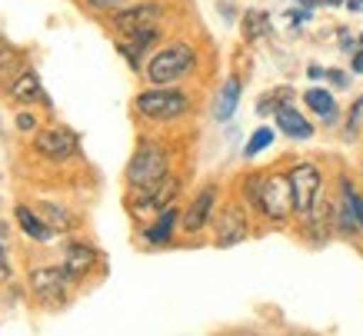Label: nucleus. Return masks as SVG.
Instances as JSON below:
<instances>
[{"instance_id": "16", "label": "nucleus", "mask_w": 363, "mask_h": 336, "mask_svg": "<svg viewBox=\"0 0 363 336\" xmlns=\"http://www.w3.org/2000/svg\"><path fill=\"white\" fill-rule=\"evenodd\" d=\"M177 217H180V213H177L174 206H164V210L157 213V223L147 230V240L157 243V247H160V243H170V233H174V227H177Z\"/></svg>"}, {"instance_id": "23", "label": "nucleus", "mask_w": 363, "mask_h": 336, "mask_svg": "<svg viewBox=\"0 0 363 336\" xmlns=\"http://www.w3.org/2000/svg\"><path fill=\"white\" fill-rule=\"evenodd\" d=\"M87 7H94V11H113V7H121V4H127V0H84Z\"/></svg>"}, {"instance_id": "3", "label": "nucleus", "mask_w": 363, "mask_h": 336, "mask_svg": "<svg viewBox=\"0 0 363 336\" xmlns=\"http://www.w3.org/2000/svg\"><path fill=\"white\" fill-rule=\"evenodd\" d=\"M167 163H170V157H167L164 147L143 143V147H137V153L130 157V163H127V180H130L133 186L157 184V180H164L167 177Z\"/></svg>"}, {"instance_id": "15", "label": "nucleus", "mask_w": 363, "mask_h": 336, "mask_svg": "<svg viewBox=\"0 0 363 336\" xmlns=\"http://www.w3.org/2000/svg\"><path fill=\"white\" fill-rule=\"evenodd\" d=\"M11 97L21 100V103H33V100H47L44 90H40V80H37V74H17L11 84Z\"/></svg>"}, {"instance_id": "24", "label": "nucleus", "mask_w": 363, "mask_h": 336, "mask_svg": "<svg viewBox=\"0 0 363 336\" xmlns=\"http://www.w3.org/2000/svg\"><path fill=\"white\" fill-rule=\"evenodd\" d=\"M11 276V260H7V250L0 243V280H7Z\"/></svg>"}, {"instance_id": "21", "label": "nucleus", "mask_w": 363, "mask_h": 336, "mask_svg": "<svg viewBox=\"0 0 363 336\" xmlns=\"http://www.w3.org/2000/svg\"><path fill=\"white\" fill-rule=\"evenodd\" d=\"M270 140H274V130H270V127H260V130L250 137V143H247V157H257L264 147H270Z\"/></svg>"}, {"instance_id": "31", "label": "nucleus", "mask_w": 363, "mask_h": 336, "mask_svg": "<svg viewBox=\"0 0 363 336\" xmlns=\"http://www.w3.org/2000/svg\"><path fill=\"white\" fill-rule=\"evenodd\" d=\"M360 47H363V40H360Z\"/></svg>"}, {"instance_id": "11", "label": "nucleus", "mask_w": 363, "mask_h": 336, "mask_svg": "<svg viewBox=\"0 0 363 336\" xmlns=\"http://www.w3.org/2000/svg\"><path fill=\"white\" fill-rule=\"evenodd\" d=\"M210 217H213V186H203L200 196L190 203L187 213H184V230H187V233H197V230H203L210 223Z\"/></svg>"}, {"instance_id": "17", "label": "nucleus", "mask_w": 363, "mask_h": 336, "mask_svg": "<svg viewBox=\"0 0 363 336\" xmlns=\"http://www.w3.org/2000/svg\"><path fill=\"white\" fill-rule=\"evenodd\" d=\"M237 100H240V80L237 77H230L227 84H223L220 90V97H217V120H230L233 117V110H237Z\"/></svg>"}, {"instance_id": "10", "label": "nucleus", "mask_w": 363, "mask_h": 336, "mask_svg": "<svg viewBox=\"0 0 363 336\" xmlns=\"http://www.w3.org/2000/svg\"><path fill=\"white\" fill-rule=\"evenodd\" d=\"M247 240V220L237 206H227L217 220V247H237Z\"/></svg>"}, {"instance_id": "12", "label": "nucleus", "mask_w": 363, "mask_h": 336, "mask_svg": "<svg viewBox=\"0 0 363 336\" xmlns=\"http://www.w3.org/2000/svg\"><path fill=\"white\" fill-rule=\"evenodd\" d=\"M97 263V253L87 247V243H67L64 247V270L77 280V276H84V273L90 270Z\"/></svg>"}, {"instance_id": "2", "label": "nucleus", "mask_w": 363, "mask_h": 336, "mask_svg": "<svg viewBox=\"0 0 363 336\" xmlns=\"http://www.w3.org/2000/svg\"><path fill=\"white\" fill-rule=\"evenodd\" d=\"M190 67H194V50H190L187 44H170L150 57L147 77H150V84H160V87H164V84L180 80Z\"/></svg>"}, {"instance_id": "19", "label": "nucleus", "mask_w": 363, "mask_h": 336, "mask_svg": "<svg viewBox=\"0 0 363 336\" xmlns=\"http://www.w3.org/2000/svg\"><path fill=\"white\" fill-rule=\"evenodd\" d=\"M40 213H44V220L54 227V233H64V230L74 227V217L67 213L64 206H54V203H40Z\"/></svg>"}, {"instance_id": "9", "label": "nucleus", "mask_w": 363, "mask_h": 336, "mask_svg": "<svg viewBox=\"0 0 363 336\" xmlns=\"http://www.w3.org/2000/svg\"><path fill=\"white\" fill-rule=\"evenodd\" d=\"M177 180H157V184H147V186H137V200H133V206L137 210H164L170 200L177 196Z\"/></svg>"}, {"instance_id": "13", "label": "nucleus", "mask_w": 363, "mask_h": 336, "mask_svg": "<svg viewBox=\"0 0 363 336\" xmlns=\"http://www.w3.org/2000/svg\"><path fill=\"white\" fill-rule=\"evenodd\" d=\"M277 127L286 133V137H294V140H310L313 137V127H310L307 120H303V113L294 107H277Z\"/></svg>"}, {"instance_id": "30", "label": "nucleus", "mask_w": 363, "mask_h": 336, "mask_svg": "<svg viewBox=\"0 0 363 336\" xmlns=\"http://www.w3.org/2000/svg\"><path fill=\"white\" fill-rule=\"evenodd\" d=\"M297 4H307V7H313V0H297Z\"/></svg>"}, {"instance_id": "20", "label": "nucleus", "mask_w": 363, "mask_h": 336, "mask_svg": "<svg viewBox=\"0 0 363 336\" xmlns=\"http://www.w3.org/2000/svg\"><path fill=\"white\" fill-rule=\"evenodd\" d=\"M270 30V17L260 11H250L247 17H243V33H247V40H257L260 33Z\"/></svg>"}, {"instance_id": "22", "label": "nucleus", "mask_w": 363, "mask_h": 336, "mask_svg": "<svg viewBox=\"0 0 363 336\" xmlns=\"http://www.w3.org/2000/svg\"><path fill=\"white\" fill-rule=\"evenodd\" d=\"M343 203L350 206V210H353V217H357V223L363 227V200L357 196V190H353V186L347 184V180H343Z\"/></svg>"}, {"instance_id": "14", "label": "nucleus", "mask_w": 363, "mask_h": 336, "mask_svg": "<svg viewBox=\"0 0 363 336\" xmlns=\"http://www.w3.org/2000/svg\"><path fill=\"white\" fill-rule=\"evenodd\" d=\"M17 223H21L23 233L33 237L37 243H47V240L54 237V227H50L44 217H37V210H30V206H17Z\"/></svg>"}, {"instance_id": "8", "label": "nucleus", "mask_w": 363, "mask_h": 336, "mask_svg": "<svg viewBox=\"0 0 363 336\" xmlns=\"http://www.w3.org/2000/svg\"><path fill=\"white\" fill-rule=\"evenodd\" d=\"M74 280L70 273L60 267H40V270H33L30 273V290L37 293V296H44V300H57V296H64L67 290V283Z\"/></svg>"}, {"instance_id": "25", "label": "nucleus", "mask_w": 363, "mask_h": 336, "mask_svg": "<svg viewBox=\"0 0 363 336\" xmlns=\"http://www.w3.org/2000/svg\"><path fill=\"white\" fill-rule=\"evenodd\" d=\"M17 127H21V130H33V127H37V120H33L30 113H21V117H17Z\"/></svg>"}, {"instance_id": "29", "label": "nucleus", "mask_w": 363, "mask_h": 336, "mask_svg": "<svg viewBox=\"0 0 363 336\" xmlns=\"http://www.w3.org/2000/svg\"><path fill=\"white\" fill-rule=\"evenodd\" d=\"M347 7L350 11H363V0H347Z\"/></svg>"}, {"instance_id": "28", "label": "nucleus", "mask_w": 363, "mask_h": 336, "mask_svg": "<svg viewBox=\"0 0 363 336\" xmlns=\"http://www.w3.org/2000/svg\"><path fill=\"white\" fill-rule=\"evenodd\" d=\"M327 77H330L333 84H340V87H343V74H340V70H330V74H327Z\"/></svg>"}, {"instance_id": "7", "label": "nucleus", "mask_w": 363, "mask_h": 336, "mask_svg": "<svg viewBox=\"0 0 363 336\" xmlns=\"http://www.w3.org/2000/svg\"><path fill=\"white\" fill-rule=\"evenodd\" d=\"M33 150L47 160H67L77 153V137L70 130H40L33 137Z\"/></svg>"}, {"instance_id": "26", "label": "nucleus", "mask_w": 363, "mask_h": 336, "mask_svg": "<svg viewBox=\"0 0 363 336\" xmlns=\"http://www.w3.org/2000/svg\"><path fill=\"white\" fill-rule=\"evenodd\" d=\"M353 70H357V74H363V47L353 54Z\"/></svg>"}, {"instance_id": "27", "label": "nucleus", "mask_w": 363, "mask_h": 336, "mask_svg": "<svg viewBox=\"0 0 363 336\" xmlns=\"http://www.w3.org/2000/svg\"><path fill=\"white\" fill-rule=\"evenodd\" d=\"M313 4H323V7H340V4H347V0H313Z\"/></svg>"}, {"instance_id": "4", "label": "nucleus", "mask_w": 363, "mask_h": 336, "mask_svg": "<svg viewBox=\"0 0 363 336\" xmlns=\"http://www.w3.org/2000/svg\"><path fill=\"white\" fill-rule=\"evenodd\" d=\"M137 113L147 120H177V117H184L190 107V100L180 94V90H147V94H140L137 97Z\"/></svg>"}, {"instance_id": "5", "label": "nucleus", "mask_w": 363, "mask_h": 336, "mask_svg": "<svg viewBox=\"0 0 363 336\" xmlns=\"http://www.w3.org/2000/svg\"><path fill=\"white\" fill-rule=\"evenodd\" d=\"M164 11L157 4H137V7H127V11H117L113 13V30L121 37H137V33H147V30H157Z\"/></svg>"}, {"instance_id": "1", "label": "nucleus", "mask_w": 363, "mask_h": 336, "mask_svg": "<svg viewBox=\"0 0 363 336\" xmlns=\"http://www.w3.org/2000/svg\"><path fill=\"white\" fill-rule=\"evenodd\" d=\"M243 190H247V196H250V203L260 206L270 220H286L290 217V210H297V206H294V190H290V177L253 174V177H247Z\"/></svg>"}, {"instance_id": "18", "label": "nucleus", "mask_w": 363, "mask_h": 336, "mask_svg": "<svg viewBox=\"0 0 363 336\" xmlns=\"http://www.w3.org/2000/svg\"><path fill=\"white\" fill-rule=\"evenodd\" d=\"M303 100H307V107L310 110H317L320 117H327V120H333V113H337V103H333V97L327 94V90H307L303 94Z\"/></svg>"}, {"instance_id": "6", "label": "nucleus", "mask_w": 363, "mask_h": 336, "mask_svg": "<svg viewBox=\"0 0 363 336\" xmlns=\"http://www.w3.org/2000/svg\"><path fill=\"white\" fill-rule=\"evenodd\" d=\"M286 177H290V190H294V206L300 213H310L320 196V170L313 163H297Z\"/></svg>"}]
</instances>
